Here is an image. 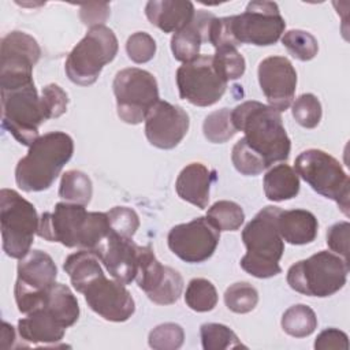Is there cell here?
Instances as JSON below:
<instances>
[{
	"instance_id": "1",
	"label": "cell",
	"mask_w": 350,
	"mask_h": 350,
	"mask_svg": "<svg viewBox=\"0 0 350 350\" xmlns=\"http://www.w3.org/2000/svg\"><path fill=\"white\" fill-rule=\"evenodd\" d=\"M231 119L235 130L245 134L239 141L265 168L288 159L291 142L279 111L258 101H245L231 111Z\"/></svg>"
},
{
	"instance_id": "2",
	"label": "cell",
	"mask_w": 350,
	"mask_h": 350,
	"mask_svg": "<svg viewBox=\"0 0 350 350\" xmlns=\"http://www.w3.org/2000/svg\"><path fill=\"white\" fill-rule=\"evenodd\" d=\"M109 230L107 213L88 212L79 204L57 202L52 212L41 215L37 235L67 247L94 252Z\"/></svg>"
},
{
	"instance_id": "3",
	"label": "cell",
	"mask_w": 350,
	"mask_h": 350,
	"mask_svg": "<svg viewBox=\"0 0 350 350\" xmlns=\"http://www.w3.org/2000/svg\"><path fill=\"white\" fill-rule=\"evenodd\" d=\"M74 153L72 138L63 131L38 137L15 168L16 185L23 191L49 189Z\"/></svg>"
},
{
	"instance_id": "4",
	"label": "cell",
	"mask_w": 350,
	"mask_h": 350,
	"mask_svg": "<svg viewBox=\"0 0 350 350\" xmlns=\"http://www.w3.org/2000/svg\"><path fill=\"white\" fill-rule=\"evenodd\" d=\"M280 211L272 205L262 208L242 231L246 254L241 258V267L254 278L267 279L282 272L279 261L284 243L278 228Z\"/></svg>"
},
{
	"instance_id": "5",
	"label": "cell",
	"mask_w": 350,
	"mask_h": 350,
	"mask_svg": "<svg viewBox=\"0 0 350 350\" xmlns=\"http://www.w3.org/2000/svg\"><path fill=\"white\" fill-rule=\"evenodd\" d=\"M349 273V262L340 256L321 250L293 264L287 271L288 286L309 297H329L339 291Z\"/></svg>"
},
{
	"instance_id": "6",
	"label": "cell",
	"mask_w": 350,
	"mask_h": 350,
	"mask_svg": "<svg viewBox=\"0 0 350 350\" xmlns=\"http://www.w3.org/2000/svg\"><path fill=\"white\" fill-rule=\"evenodd\" d=\"M118 46V38L109 27L104 25L90 27L68 53L66 60L68 79L81 86L94 83L103 67L115 59Z\"/></svg>"
},
{
	"instance_id": "7",
	"label": "cell",
	"mask_w": 350,
	"mask_h": 350,
	"mask_svg": "<svg viewBox=\"0 0 350 350\" xmlns=\"http://www.w3.org/2000/svg\"><path fill=\"white\" fill-rule=\"evenodd\" d=\"M0 224L3 250L11 258L21 260L30 252L40 219L31 202L12 189L0 191Z\"/></svg>"
},
{
	"instance_id": "8",
	"label": "cell",
	"mask_w": 350,
	"mask_h": 350,
	"mask_svg": "<svg viewBox=\"0 0 350 350\" xmlns=\"http://www.w3.org/2000/svg\"><path fill=\"white\" fill-rule=\"evenodd\" d=\"M295 172L314 191L334 200L340 211L349 216L350 180L340 163L320 149H308L298 154Z\"/></svg>"
},
{
	"instance_id": "9",
	"label": "cell",
	"mask_w": 350,
	"mask_h": 350,
	"mask_svg": "<svg viewBox=\"0 0 350 350\" xmlns=\"http://www.w3.org/2000/svg\"><path fill=\"white\" fill-rule=\"evenodd\" d=\"M3 127L22 145L30 146L38 138V129L46 120L34 82L14 89H1Z\"/></svg>"
},
{
	"instance_id": "10",
	"label": "cell",
	"mask_w": 350,
	"mask_h": 350,
	"mask_svg": "<svg viewBox=\"0 0 350 350\" xmlns=\"http://www.w3.org/2000/svg\"><path fill=\"white\" fill-rule=\"evenodd\" d=\"M118 116L129 123L138 124L159 101L156 78L142 68L130 67L116 72L113 79Z\"/></svg>"
},
{
	"instance_id": "11",
	"label": "cell",
	"mask_w": 350,
	"mask_h": 350,
	"mask_svg": "<svg viewBox=\"0 0 350 350\" xmlns=\"http://www.w3.org/2000/svg\"><path fill=\"white\" fill-rule=\"evenodd\" d=\"M57 268L52 257L42 250H30L18 262V278L15 282V302L22 313L38 309L56 283Z\"/></svg>"
},
{
	"instance_id": "12",
	"label": "cell",
	"mask_w": 350,
	"mask_h": 350,
	"mask_svg": "<svg viewBox=\"0 0 350 350\" xmlns=\"http://www.w3.org/2000/svg\"><path fill=\"white\" fill-rule=\"evenodd\" d=\"M235 44L258 46L275 44L284 31L286 22L273 1H250L241 15L228 16Z\"/></svg>"
},
{
	"instance_id": "13",
	"label": "cell",
	"mask_w": 350,
	"mask_h": 350,
	"mask_svg": "<svg viewBox=\"0 0 350 350\" xmlns=\"http://www.w3.org/2000/svg\"><path fill=\"white\" fill-rule=\"evenodd\" d=\"M176 85L180 98L197 107L213 105L227 89V81L216 71L208 55L183 63L176 70Z\"/></svg>"
},
{
	"instance_id": "14",
	"label": "cell",
	"mask_w": 350,
	"mask_h": 350,
	"mask_svg": "<svg viewBox=\"0 0 350 350\" xmlns=\"http://www.w3.org/2000/svg\"><path fill=\"white\" fill-rule=\"evenodd\" d=\"M41 55L38 42L23 31H11L1 40L0 88L14 89L33 82V67Z\"/></svg>"
},
{
	"instance_id": "15",
	"label": "cell",
	"mask_w": 350,
	"mask_h": 350,
	"mask_svg": "<svg viewBox=\"0 0 350 350\" xmlns=\"http://www.w3.org/2000/svg\"><path fill=\"white\" fill-rule=\"evenodd\" d=\"M220 231L206 219L197 217L172 227L167 242L171 252L186 262H202L216 250Z\"/></svg>"
},
{
	"instance_id": "16",
	"label": "cell",
	"mask_w": 350,
	"mask_h": 350,
	"mask_svg": "<svg viewBox=\"0 0 350 350\" xmlns=\"http://www.w3.org/2000/svg\"><path fill=\"white\" fill-rule=\"evenodd\" d=\"M138 287L146 293L148 298L157 305L175 304L183 290V279L178 271L160 264L150 245L142 246L138 273L135 276Z\"/></svg>"
},
{
	"instance_id": "17",
	"label": "cell",
	"mask_w": 350,
	"mask_h": 350,
	"mask_svg": "<svg viewBox=\"0 0 350 350\" xmlns=\"http://www.w3.org/2000/svg\"><path fill=\"white\" fill-rule=\"evenodd\" d=\"M81 293L85 295L88 306L108 321H126L135 310L134 299L126 286L107 279L104 272L90 279Z\"/></svg>"
},
{
	"instance_id": "18",
	"label": "cell",
	"mask_w": 350,
	"mask_h": 350,
	"mask_svg": "<svg viewBox=\"0 0 350 350\" xmlns=\"http://www.w3.org/2000/svg\"><path fill=\"white\" fill-rule=\"evenodd\" d=\"M189 123L182 107L159 100L145 118V135L153 146L172 149L187 134Z\"/></svg>"
},
{
	"instance_id": "19",
	"label": "cell",
	"mask_w": 350,
	"mask_h": 350,
	"mask_svg": "<svg viewBox=\"0 0 350 350\" xmlns=\"http://www.w3.org/2000/svg\"><path fill=\"white\" fill-rule=\"evenodd\" d=\"M258 83L269 107L286 111L294 98L297 72L284 56H269L258 64Z\"/></svg>"
},
{
	"instance_id": "20",
	"label": "cell",
	"mask_w": 350,
	"mask_h": 350,
	"mask_svg": "<svg viewBox=\"0 0 350 350\" xmlns=\"http://www.w3.org/2000/svg\"><path fill=\"white\" fill-rule=\"evenodd\" d=\"M141 249L142 246H138L133 238L122 237L109 230L93 253L115 280L129 284L135 280L138 273Z\"/></svg>"
},
{
	"instance_id": "21",
	"label": "cell",
	"mask_w": 350,
	"mask_h": 350,
	"mask_svg": "<svg viewBox=\"0 0 350 350\" xmlns=\"http://www.w3.org/2000/svg\"><path fill=\"white\" fill-rule=\"evenodd\" d=\"M216 180V171L209 170L202 163L186 165L175 182L178 196L200 209H205L209 202L211 185Z\"/></svg>"
},
{
	"instance_id": "22",
	"label": "cell",
	"mask_w": 350,
	"mask_h": 350,
	"mask_svg": "<svg viewBox=\"0 0 350 350\" xmlns=\"http://www.w3.org/2000/svg\"><path fill=\"white\" fill-rule=\"evenodd\" d=\"M145 15L164 33H176L193 21L196 10L187 0H150L145 5Z\"/></svg>"
},
{
	"instance_id": "23",
	"label": "cell",
	"mask_w": 350,
	"mask_h": 350,
	"mask_svg": "<svg viewBox=\"0 0 350 350\" xmlns=\"http://www.w3.org/2000/svg\"><path fill=\"white\" fill-rule=\"evenodd\" d=\"M213 14L206 11H197L193 21L182 30L174 33L171 38V51L174 57L179 62L187 63L200 56L201 44L208 41V31Z\"/></svg>"
},
{
	"instance_id": "24",
	"label": "cell",
	"mask_w": 350,
	"mask_h": 350,
	"mask_svg": "<svg viewBox=\"0 0 350 350\" xmlns=\"http://www.w3.org/2000/svg\"><path fill=\"white\" fill-rule=\"evenodd\" d=\"M66 328L67 327L44 306L27 313L26 317L18 321L21 338L33 345L60 342Z\"/></svg>"
},
{
	"instance_id": "25",
	"label": "cell",
	"mask_w": 350,
	"mask_h": 350,
	"mask_svg": "<svg viewBox=\"0 0 350 350\" xmlns=\"http://www.w3.org/2000/svg\"><path fill=\"white\" fill-rule=\"evenodd\" d=\"M278 228L283 241L291 245H306L316 239L319 223L316 216L305 209L280 211Z\"/></svg>"
},
{
	"instance_id": "26",
	"label": "cell",
	"mask_w": 350,
	"mask_h": 350,
	"mask_svg": "<svg viewBox=\"0 0 350 350\" xmlns=\"http://www.w3.org/2000/svg\"><path fill=\"white\" fill-rule=\"evenodd\" d=\"M299 191V178L288 164H278L264 175V193L271 201L294 198Z\"/></svg>"
},
{
	"instance_id": "27",
	"label": "cell",
	"mask_w": 350,
	"mask_h": 350,
	"mask_svg": "<svg viewBox=\"0 0 350 350\" xmlns=\"http://www.w3.org/2000/svg\"><path fill=\"white\" fill-rule=\"evenodd\" d=\"M41 306L46 308L67 328L75 324L79 317V305L75 295L66 284L62 283H55L49 288Z\"/></svg>"
},
{
	"instance_id": "28",
	"label": "cell",
	"mask_w": 350,
	"mask_h": 350,
	"mask_svg": "<svg viewBox=\"0 0 350 350\" xmlns=\"http://www.w3.org/2000/svg\"><path fill=\"white\" fill-rule=\"evenodd\" d=\"M63 268L68 273L71 284L78 293L82 291L90 279L103 272L100 258L93 252L85 249L70 254L64 260Z\"/></svg>"
},
{
	"instance_id": "29",
	"label": "cell",
	"mask_w": 350,
	"mask_h": 350,
	"mask_svg": "<svg viewBox=\"0 0 350 350\" xmlns=\"http://www.w3.org/2000/svg\"><path fill=\"white\" fill-rule=\"evenodd\" d=\"M93 194L90 178L77 170H70L62 175L59 197L66 202L88 205Z\"/></svg>"
},
{
	"instance_id": "30",
	"label": "cell",
	"mask_w": 350,
	"mask_h": 350,
	"mask_svg": "<svg viewBox=\"0 0 350 350\" xmlns=\"http://www.w3.org/2000/svg\"><path fill=\"white\" fill-rule=\"evenodd\" d=\"M317 327V317L312 308L298 304L290 306L282 316V328L294 338H305L313 334Z\"/></svg>"
},
{
	"instance_id": "31",
	"label": "cell",
	"mask_w": 350,
	"mask_h": 350,
	"mask_svg": "<svg viewBox=\"0 0 350 350\" xmlns=\"http://www.w3.org/2000/svg\"><path fill=\"white\" fill-rule=\"evenodd\" d=\"M205 217L219 231H235L242 226L245 220V213L241 205H238L237 202L221 200L215 202L208 209Z\"/></svg>"
},
{
	"instance_id": "32",
	"label": "cell",
	"mask_w": 350,
	"mask_h": 350,
	"mask_svg": "<svg viewBox=\"0 0 350 350\" xmlns=\"http://www.w3.org/2000/svg\"><path fill=\"white\" fill-rule=\"evenodd\" d=\"M185 302L196 312H209L217 304V291L208 279L196 278L187 284Z\"/></svg>"
},
{
	"instance_id": "33",
	"label": "cell",
	"mask_w": 350,
	"mask_h": 350,
	"mask_svg": "<svg viewBox=\"0 0 350 350\" xmlns=\"http://www.w3.org/2000/svg\"><path fill=\"white\" fill-rule=\"evenodd\" d=\"M202 347L205 350H226L246 347L241 343L235 332L224 324L205 323L200 328Z\"/></svg>"
},
{
	"instance_id": "34",
	"label": "cell",
	"mask_w": 350,
	"mask_h": 350,
	"mask_svg": "<svg viewBox=\"0 0 350 350\" xmlns=\"http://www.w3.org/2000/svg\"><path fill=\"white\" fill-rule=\"evenodd\" d=\"M202 131L205 138L213 144H223L231 139L237 134L231 119V109L221 108L209 113L204 120Z\"/></svg>"
},
{
	"instance_id": "35",
	"label": "cell",
	"mask_w": 350,
	"mask_h": 350,
	"mask_svg": "<svg viewBox=\"0 0 350 350\" xmlns=\"http://www.w3.org/2000/svg\"><path fill=\"white\" fill-rule=\"evenodd\" d=\"M257 302V290L246 282L234 283L224 293V304L234 313H249L256 308Z\"/></svg>"
},
{
	"instance_id": "36",
	"label": "cell",
	"mask_w": 350,
	"mask_h": 350,
	"mask_svg": "<svg viewBox=\"0 0 350 350\" xmlns=\"http://www.w3.org/2000/svg\"><path fill=\"white\" fill-rule=\"evenodd\" d=\"M282 44L293 57L301 62L312 60L319 51L317 40L304 30H288L282 37Z\"/></svg>"
},
{
	"instance_id": "37",
	"label": "cell",
	"mask_w": 350,
	"mask_h": 350,
	"mask_svg": "<svg viewBox=\"0 0 350 350\" xmlns=\"http://www.w3.org/2000/svg\"><path fill=\"white\" fill-rule=\"evenodd\" d=\"M212 59L216 71L227 82L241 78L245 72L246 63L243 56L237 51V48H219L216 49Z\"/></svg>"
},
{
	"instance_id": "38",
	"label": "cell",
	"mask_w": 350,
	"mask_h": 350,
	"mask_svg": "<svg viewBox=\"0 0 350 350\" xmlns=\"http://www.w3.org/2000/svg\"><path fill=\"white\" fill-rule=\"evenodd\" d=\"M291 112L298 124L305 129H314L321 120V104L312 93H304L293 103Z\"/></svg>"
},
{
	"instance_id": "39",
	"label": "cell",
	"mask_w": 350,
	"mask_h": 350,
	"mask_svg": "<svg viewBox=\"0 0 350 350\" xmlns=\"http://www.w3.org/2000/svg\"><path fill=\"white\" fill-rule=\"evenodd\" d=\"M185 332L179 324L164 323L149 332L148 343L154 350H175L183 345Z\"/></svg>"
},
{
	"instance_id": "40",
	"label": "cell",
	"mask_w": 350,
	"mask_h": 350,
	"mask_svg": "<svg viewBox=\"0 0 350 350\" xmlns=\"http://www.w3.org/2000/svg\"><path fill=\"white\" fill-rule=\"evenodd\" d=\"M107 213L109 228L126 238H133L139 227V217L131 208L115 206Z\"/></svg>"
},
{
	"instance_id": "41",
	"label": "cell",
	"mask_w": 350,
	"mask_h": 350,
	"mask_svg": "<svg viewBox=\"0 0 350 350\" xmlns=\"http://www.w3.org/2000/svg\"><path fill=\"white\" fill-rule=\"evenodd\" d=\"M126 51L134 63H146L156 53V42L152 36L145 31H137L127 38Z\"/></svg>"
},
{
	"instance_id": "42",
	"label": "cell",
	"mask_w": 350,
	"mask_h": 350,
	"mask_svg": "<svg viewBox=\"0 0 350 350\" xmlns=\"http://www.w3.org/2000/svg\"><path fill=\"white\" fill-rule=\"evenodd\" d=\"M41 101H42L44 112L48 120V119L59 118L67 111L68 96L59 85L49 83L45 88H42Z\"/></svg>"
},
{
	"instance_id": "43",
	"label": "cell",
	"mask_w": 350,
	"mask_h": 350,
	"mask_svg": "<svg viewBox=\"0 0 350 350\" xmlns=\"http://www.w3.org/2000/svg\"><path fill=\"white\" fill-rule=\"evenodd\" d=\"M349 238L350 224L349 221H339L331 226L327 231V245L338 256L349 262Z\"/></svg>"
},
{
	"instance_id": "44",
	"label": "cell",
	"mask_w": 350,
	"mask_h": 350,
	"mask_svg": "<svg viewBox=\"0 0 350 350\" xmlns=\"http://www.w3.org/2000/svg\"><path fill=\"white\" fill-rule=\"evenodd\" d=\"M316 350H347L349 349V338L347 335L336 328H327L319 334L314 340Z\"/></svg>"
},
{
	"instance_id": "45",
	"label": "cell",
	"mask_w": 350,
	"mask_h": 350,
	"mask_svg": "<svg viewBox=\"0 0 350 350\" xmlns=\"http://www.w3.org/2000/svg\"><path fill=\"white\" fill-rule=\"evenodd\" d=\"M109 15L108 4H83L81 5V19L90 27L103 25Z\"/></svg>"
},
{
	"instance_id": "46",
	"label": "cell",
	"mask_w": 350,
	"mask_h": 350,
	"mask_svg": "<svg viewBox=\"0 0 350 350\" xmlns=\"http://www.w3.org/2000/svg\"><path fill=\"white\" fill-rule=\"evenodd\" d=\"M1 349H8L10 346H12V342L15 339V332L12 325H10L7 321H3V328H1Z\"/></svg>"
}]
</instances>
